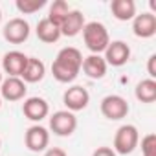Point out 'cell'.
<instances>
[{
	"mask_svg": "<svg viewBox=\"0 0 156 156\" xmlns=\"http://www.w3.org/2000/svg\"><path fill=\"white\" fill-rule=\"evenodd\" d=\"M81 66H83V53L73 46H66L57 53L51 64V73L59 83H72L79 75Z\"/></svg>",
	"mask_w": 156,
	"mask_h": 156,
	"instance_id": "cell-1",
	"label": "cell"
},
{
	"mask_svg": "<svg viewBox=\"0 0 156 156\" xmlns=\"http://www.w3.org/2000/svg\"><path fill=\"white\" fill-rule=\"evenodd\" d=\"M83 39L87 48L94 53L99 55L107 50V46L110 44V37H108V30L105 28V24L101 22H88L83 28Z\"/></svg>",
	"mask_w": 156,
	"mask_h": 156,
	"instance_id": "cell-2",
	"label": "cell"
},
{
	"mask_svg": "<svg viewBox=\"0 0 156 156\" xmlns=\"http://www.w3.org/2000/svg\"><path fill=\"white\" fill-rule=\"evenodd\" d=\"M140 143V132L134 125H121L114 136L112 151L116 154H130Z\"/></svg>",
	"mask_w": 156,
	"mask_h": 156,
	"instance_id": "cell-3",
	"label": "cell"
},
{
	"mask_svg": "<svg viewBox=\"0 0 156 156\" xmlns=\"http://www.w3.org/2000/svg\"><path fill=\"white\" fill-rule=\"evenodd\" d=\"M101 114L110 121L123 119L129 114V103L125 98H121L118 94H110L101 99Z\"/></svg>",
	"mask_w": 156,
	"mask_h": 156,
	"instance_id": "cell-4",
	"label": "cell"
},
{
	"mask_svg": "<svg viewBox=\"0 0 156 156\" xmlns=\"http://www.w3.org/2000/svg\"><path fill=\"white\" fill-rule=\"evenodd\" d=\"M50 129L55 136H72L77 129V118L70 110H57L50 118Z\"/></svg>",
	"mask_w": 156,
	"mask_h": 156,
	"instance_id": "cell-5",
	"label": "cell"
},
{
	"mask_svg": "<svg viewBox=\"0 0 156 156\" xmlns=\"http://www.w3.org/2000/svg\"><path fill=\"white\" fill-rule=\"evenodd\" d=\"M62 103L64 107L70 110V112H79L83 108L88 107L90 103V94L85 87H79V85H75V87H70L64 90L62 94Z\"/></svg>",
	"mask_w": 156,
	"mask_h": 156,
	"instance_id": "cell-6",
	"label": "cell"
},
{
	"mask_svg": "<svg viewBox=\"0 0 156 156\" xmlns=\"http://www.w3.org/2000/svg\"><path fill=\"white\" fill-rule=\"evenodd\" d=\"M2 33H4V39L8 42H11V44H22L30 37V24L24 19L17 17V19H11L4 26Z\"/></svg>",
	"mask_w": 156,
	"mask_h": 156,
	"instance_id": "cell-7",
	"label": "cell"
},
{
	"mask_svg": "<svg viewBox=\"0 0 156 156\" xmlns=\"http://www.w3.org/2000/svg\"><path fill=\"white\" fill-rule=\"evenodd\" d=\"M103 53H105V57H103L105 62L110 66H123L130 59V48L123 41H112Z\"/></svg>",
	"mask_w": 156,
	"mask_h": 156,
	"instance_id": "cell-8",
	"label": "cell"
},
{
	"mask_svg": "<svg viewBox=\"0 0 156 156\" xmlns=\"http://www.w3.org/2000/svg\"><path fill=\"white\" fill-rule=\"evenodd\" d=\"M24 143L30 151L33 152H41V151H46L48 143H50V132L48 129L41 127V125H33L26 130V136H24Z\"/></svg>",
	"mask_w": 156,
	"mask_h": 156,
	"instance_id": "cell-9",
	"label": "cell"
},
{
	"mask_svg": "<svg viewBox=\"0 0 156 156\" xmlns=\"http://www.w3.org/2000/svg\"><path fill=\"white\" fill-rule=\"evenodd\" d=\"M26 92H28L26 83L20 77H8L0 85V98L6 101H20L26 96Z\"/></svg>",
	"mask_w": 156,
	"mask_h": 156,
	"instance_id": "cell-10",
	"label": "cell"
},
{
	"mask_svg": "<svg viewBox=\"0 0 156 156\" xmlns=\"http://www.w3.org/2000/svg\"><path fill=\"white\" fill-rule=\"evenodd\" d=\"M26 62H28V55H24L22 51H8L2 59V68L9 77H20L24 68H26Z\"/></svg>",
	"mask_w": 156,
	"mask_h": 156,
	"instance_id": "cell-11",
	"label": "cell"
},
{
	"mask_svg": "<svg viewBox=\"0 0 156 156\" xmlns=\"http://www.w3.org/2000/svg\"><path fill=\"white\" fill-rule=\"evenodd\" d=\"M132 31L140 39H151L156 33V15L154 13H141L132 19Z\"/></svg>",
	"mask_w": 156,
	"mask_h": 156,
	"instance_id": "cell-12",
	"label": "cell"
},
{
	"mask_svg": "<svg viewBox=\"0 0 156 156\" xmlns=\"http://www.w3.org/2000/svg\"><path fill=\"white\" fill-rule=\"evenodd\" d=\"M22 112L31 121H42L48 116L50 107H48V101L42 98H28L22 105Z\"/></svg>",
	"mask_w": 156,
	"mask_h": 156,
	"instance_id": "cell-13",
	"label": "cell"
},
{
	"mask_svg": "<svg viewBox=\"0 0 156 156\" xmlns=\"http://www.w3.org/2000/svg\"><path fill=\"white\" fill-rule=\"evenodd\" d=\"M85 24H87L85 15L79 9H70V13L66 15V19L59 26V30H61V35H64V37H75L77 33L83 31Z\"/></svg>",
	"mask_w": 156,
	"mask_h": 156,
	"instance_id": "cell-14",
	"label": "cell"
},
{
	"mask_svg": "<svg viewBox=\"0 0 156 156\" xmlns=\"http://www.w3.org/2000/svg\"><path fill=\"white\" fill-rule=\"evenodd\" d=\"M83 72L90 77V79H103L108 64L105 62V59L101 55H94L90 53L88 57H83Z\"/></svg>",
	"mask_w": 156,
	"mask_h": 156,
	"instance_id": "cell-15",
	"label": "cell"
},
{
	"mask_svg": "<svg viewBox=\"0 0 156 156\" xmlns=\"http://www.w3.org/2000/svg\"><path fill=\"white\" fill-rule=\"evenodd\" d=\"M44 75H46L44 62L37 57H28V62H26V68L20 75V79L24 83H39L44 79Z\"/></svg>",
	"mask_w": 156,
	"mask_h": 156,
	"instance_id": "cell-16",
	"label": "cell"
},
{
	"mask_svg": "<svg viewBox=\"0 0 156 156\" xmlns=\"http://www.w3.org/2000/svg\"><path fill=\"white\" fill-rule=\"evenodd\" d=\"M110 11L118 20L127 22L136 17V4H134V0H112Z\"/></svg>",
	"mask_w": 156,
	"mask_h": 156,
	"instance_id": "cell-17",
	"label": "cell"
},
{
	"mask_svg": "<svg viewBox=\"0 0 156 156\" xmlns=\"http://www.w3.org/2000/svg\"><path fill=\"white\" fill-rule=\"evenodd\" d=\"M39 41L46 42V44H53L61 39V30L59 26H55L53 22H50L48 19H41L39 24H37V30H35Z\"/></svg>",
	"mask_w": 156,
	"mask_h": 156,
	"instance_id": "cell-18",
	"label": "cell"
},
{
	"mask_svg": "<svg viewBox=\"0 0 156 156\" xmlns=\"http://www.w3.org/2000/svg\"><path fill=\"white\" fill-rule=\"evenodd\" d=\"M136 99L141 103H154L156 101V81L154 79H143L136 85Z\"/></svg>",
	"mask_w": 156,
	"mask_h": 156,
	"instance_id": "cell-19",
	"label": "cell"
},
{
	"mask_svg": "<svg viewBox=\"0 0 156 156\" xmlns=\"http://www.w3.org/2000/svg\"><path fill=\"white\" fill-rule=\"evenodd\" d=\"M68 13H70V6L64 2V0H55V2L50 6V13H48L46 19L50 22H53L55 26H61Z\"/></svg>",
	"mask_w": 156,
	"mask_h": 156,
	"instance_id": "cell-20",
	"label": "cell"
},
{
	"mask_svg": "<svg viewBox=\"0 0 156 156\" xmlns=\"http://www.w3.org/2000/svg\"><path fill=\"white\" fill-rule=\"evenodd\" d=\"M15 6L22 15H31L46 6V0H17Z\"/></svg>",
	"mask_w": 156,
	"mask_h": 156,
	"instance_id": "cell-21",
	"label": "cell"
},
{
	"mask_svg": "<svg viewBox=\"0 0 156 156\" xmlns=\"http://www.w3.org/2000/svg\"><path fill=\"white\" fill-rule=\"evenodd\" d=\"M141 154L143 156H156V134H147L141 140Z\"/></svg>",
	"mask_w": 156,
	"mask_h": 156,
	"instance_id": "cell-22",
	"label": "cell"
},
{
	"mask_svg": "<svg viewBox=\"0 0 156 156\" xmlns=\"http://www.w3.org/2000/svg\"><path fill=\"white\" fill-rule=\"evenodd\" d=\"M147 73H149V79H154L156 77V55H151L147 61Z\"/></svg>",
	"mask_w": 156,
	"mask_h": 156,
	"instance_id": "cell-23",
	"label": "cell"
},
{
	"mask_svg": "<svg viewBox=\"0 0 156 156\" xmlns=\"http://www.w3.org/2000/svg\"><path fill=\"white\" fill-rule=\"evenodd\" d=\"M92 156H118L110 147H98L94 152H92Z\"/></svg>",
	"mask_w": 156,
	"mask_h": 156,
	"instance_id": "cell-24",
	"label": "cell"
},
{
	"mask_svg": "<svg viewBox=\"0 0 156 156\" xmlns=\"http://www.w3.org/2000/svg\"><path fill=\"white\" fill-rule=\"evenodd\" d=\"M44 156H68L61 147H51V149H48L46 152H44Z\"/></svg>",
	"mask_w": 156,
	"mask_h": 156,
	"instance_id": "cell-25",
	"label": "cell"
},
{
	"mask_svg": "<svg viewBox=\"0 0 156 156\" xmlns=\"http://www.w3.org/2000/svg\"><path fill=\"white\" fill-rule=\"evenodd\" d=\"M0 85H2V68H0Z\"/></svg>",
	"mask_w": 156,
	"mask_h": 156,
	"instance_id": "cell-26",
	"label": "cell"
},
{
	"mask_svg": "<svg viewBox=\"0 0 156 156\" xmlns=\"http://www.w3.org/2000/svg\"><path fill=\"white\" fill-rule=\"evenodd\" d=\"M0 108H2V98H0Z\"/></svg>",
	"mask_w": 156,
	"mask_h": 156,
	"instance_id": "cell-27",
	"label": "cell"
},
{
	"mask_svg": "<svg viewBox=\"0 0 156 156\" xmlns=\"http://www.w3.org/2000/svg\"><path fill=\"white\" fill-rule=\"evenodd\" d=\"M0 20H2V11H0Z\"/></svg>",
	"mask_w": 156,
	"mask_h": 156,
	"instance_id": "cell-28",
	"label": "cell"
},
{
	"mask_svg": "<svg viewBox=\"0 0 156 156\" xmlns=\"http://www.w3.org/2000/svg\"><path fill=\"white\" fill-rule=\"evenodd\" d=\"M0 147H2V141H0Z\"/></svg>",
	"mask_w": 156,
	"mask_h": 156,
	"instance_id": "cell-29",
	"label": "cell"
}]
</instances>
